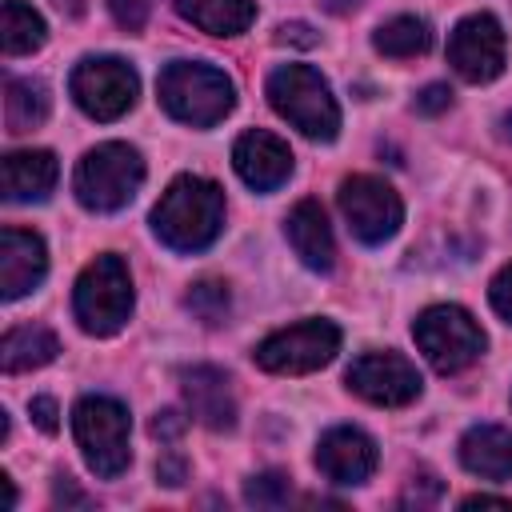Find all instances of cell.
<instances>
[{"label":"cell","instance_id":"d6a6232c","mask_svg":"<svg viewBox=\"0 0 512 512\" xmlns=\"http://www.w3.org/2000/svg\"><path fill=\"white\" fill-rule=\"evenodd\" d=\"M156 476H160V484H168V488H180V484L188 480V464H184L176 452H168V456H160V464H156Z\"/></svg>","mask_w":512,"mask_h":512},{"label":"cell","instance_id":"7a4b0ae2","mask_svg":"<svg viewBox=\"0 0 512 512\" xmlns=\"http://www.w3.org/2000/svg\"><path fill=\"white\" fill-rule=\"evenodd\" d=\"M156 92H160V104L168 116H176L180 124H192V128H212L220 124L232 104H236V88L232 80L212 68V64H196V60H172L160 80H156Z\"/></svg>","mask_w":512,"mask_h":512},{"label":"cell","instance_id":"ba28073f","mask_svg":"<svg viewBox=\"0 0 512 512\" xmlns=\"http://www.w3.org/2000/svg\"><path fill=\"white\" fill-rule=\"evenodd\" d=\"M336 352H340V328L332 320H300V324H288L264 336L252 360L276 376H304V372L324 368Z\"/></svg>","mask_w":512,"mask_h":512},{"label":"cell","instance_id":"52a82bcc","mask_svg":"<svg viewBox=\"0 0 512 512\" xmlns=\"http://www.w3.org/2000/svg\"><path fill=\"white\" fill-rule=\"evenodd\" d=\"M412 336H416L420 352L428 356V364L436 372H444V376H456L468 364H476L484 344H488L480 324L460 304H432V308H424L416 316V324H412Z\"/></svg>","mask_w":512,"mask_h":512},{"label":"cell","instance_id":"4fadbf2b","mask_svg":"<svg viewBox=\"0 0 512 512\" xmlns=\"http://www.w3.org/2000/svg\"><path fill=\"white\" fill-rule=\"evenodd\" d=\"M180 388H184V404L188 416L212 432H228L236 424V396H232V380L228 372L212 368V364H196L180 372Z\"/></svg>","mask_w":512,"mask_h":512},{"label":"cell","instance_id":"30bf717a","mask_svg":"<svg viewBox=\"0 0 512 512\" xmlns=\"http://www.w3.org/2000/svg\"><path fill=\"white\" fill-rule=\"evenodd\" d=\"M136 72L116 56H88L72 68V96L92 120H116L136 104Z\"/></svg>","mask_w":512,"mask_h":512},{"label":"cell","instance_id":"5bb4252c","mask_svg":"<svg viewBox=\"0 0 512 512\" xmlns=\"http://www.w3.org/2000/svg\"><path fill=\"white\" fill-rule=\"evenodd\" d=\"M48 272V248L28 228H4L0 232V296L20 300L28 296Z\"/></svg>","mask_w":512,"mask_h":512},{"label":"cell","instance_id":"484cf974","mask_svg":"<svg viewBox=\"0 0 512 512\" xmlns=\"http://www.w3.org/2000/svg\"><path fill=\"white\" fill-rule=\"evenodd\" d=\"M244 500L252 508H284L292 500V484L284 472H260L244 484Z\"/></svg>","mask_w":512,"mask_h":512},{"label":"cell","instance_id":"7c38bea8","mask_svg":"<svg viewBox=\"0 0 512 512\" xmlns=\"http://www.w3.org/2000/svg\"><path fill=\"white\" fill-rule=\"evenodd\" d=\"M448 64L468 84L496 80L504 72V28L496 24V16L488 12L464 16L448 36Z\"/></svg>","mask_w":512,"mask_h":512},{"label":"cell","instance_id":"3957f363","mask_svg":"<svg viewBox=\"0 0 512 512\" xmlns=\"http://www.w3.org/2000/svg\"><path fill=\"white\" fill-rule=\"evenodd\" d=\"M272 108L312 140H332L340 132V108L328 80L308 64H284L268 76Z\"/></svg>","mask_w":512,"mask_h":512},{"label":"cell","instance_id":"e575fe53","mask_svg":"<svg viewBox=\"0 0 512 512\" xmlns=\"http://www.w3.org/2000/svg\"><path fill=\"white\" fill-rule=\"evenodd\" d=\"M56 504H76V508H88V496L76 492V484L68 476H56Z\"/></svg>","mask_w":512,"mask_h":512},{"label":"cell","instance_id":"d4e9b609","mask_svg":"<svg viewBox=\"0 0 512 512\" xmlns=\"http://www.w3.org/2000/svg\"><path fill=\"white\" fill-rule=\"evenodd\" d=\"M184 308H188L196 320H204V324H224V316H228V308H232V292H228L224 280L204 276V280H196V284L184 292Z\"/></svg>","mask_w":512,"mask_h":512},{"label":"cell","instance_id":"6da1fadb","mask_svg":"<svg viewBox=\"0 0 512 512\" xmlns=\"http://www.w3.org/2000/svg\"><path fill=\"white\" fill-rule=\"evenodd\" d=\"M156 236L176 252L208 248L224 228V192L204 176H176L160 204L152 208Z\"/></svg>","mask_w":512,"mask_h":512},{"label":"cell","instance_id":"9a60e30c","mask_svg":"<svg viewBox=\"0 0 512 512\" xmlns=\"http://www.w3.org/2000/svg\"><path fill=\"white\" fill-rule=\"evenodd\" d=\"M232 164L240 172V180L256 192H272L280 188L288 176H292V152L280 136L272 132H244L236 144H232Z\"/></svg>","mask_w":512,"mask_h":512},{"label":"cell","instance_id":"4316f807","mask_svg":"<svg viewBox=\"0 0 512 512\" xmlns=\"http://www.w3.org/2000/svg\"><path fill=\"white\" fill-rule=\"evenodd\" d=\"M436 500H440V480L428 476V472L412 476V480H408V492L400 496L404 508H412V504H416V508H428V504H436Z\"/></svg>","mask_w":512,"mask_h":512},{"label":"cell","instance_id":"cb8c5ba5","mask_svg":"<svg viewBox=\"0 0 512 512\" xmlns=\"http://www.w3.org/2000/svg\"><path fill=\"white\" fill-rule=\"evenodd\" d=\"M428 44H432V32H428V24L420 16H392L372 36V48L380 56H392V60L420 56V52H428Z\"/></svg>","mask_w":512,"mask_h":512},{"label":"cell","instance_id":"9c48e42d","mask_svg":"<svg viewBox=\"0 0 512 512\" xmlns=\"http://www.w3.org/2000/svg\"><path fill=\"white\" fill-rule=\"evenodd\" d=\"M336 204L344 212L348 232L360 244H384L396 236L400 220H404V204L396 196L392 184H384L380 176H348L336 192Z\"/></svg>","mask_w":512,"mask_h":512},{"label":"cell","instance_id":"5b68a950","mask_svg":"<svg viewBox=\"0 0 512 512\" xmlns=\"http://www.w3.org/2000/svg\"><path fill=\"white\" fill-rule=\"evenodd\" d=\"M140 184H144V160L132 144H120V140L96 144L92 152H84L72 176L76 200L92 212H120Z\"/></svg>","mask_w":512,"mask_h":512},{"label":"cell","instance_id":"8d00e7d4","mask_svg":"<svg viewBox=\"0 0 512 512\" xmlns=\"http://www.w3.org/2000/svg\"><path fill=\"white\" fill-rule=\"evenodd\" d=\"M364 0H320V8L324 12H332V16H344V12H352V8H360Z\"/></svg>","mask_w":512,"mask_h":512},{"label":"cell","instance_id":"ffe728a7","mask_svg":"<svg viewBox=\"0 0 512 512\" xmlns=\"http://www.w3.org/2000/svg\"><path fill=\"white\" fill-rule=\"evenodd\" d=\"M56 352H60V340L44 324H20V328L4 332V340H0V364H4V372L44 368V364L56 360Z\"/></svg>","mask_w":512,"mask_h":512},{"label":"cell","instance_id":"ac0fdd59","mask_svg":"<svg viewBox=\"0 0 512 512\" xmlns=\"http://www.w3.org/2000/svg\"><path fill=\"white\" fill-rule=\"evenodd\" d=\"M0 176H4V200H12V204L48 200V192L56 184V156L44 152V148L8 152Z\"/></svg>","mask_w":512,"mask_h":512},{"label":"cell","instance_id":"603a6c76","mask_svg":"<svg viewBox=\"0 0 512 512\" xmlns=\"http://www.w3.org/2000/svg\"><path fill=\"white\" fill-rule=\"evenodd\" d=\"M44 40H48L44 16L24 0H4V12H0V44H4V52L8 56H24V52H36Z\"/></svg>","mask_w":512,"mask_h":512},{"label":"cell","instance_id":"f35d334b","mask_svg":"<svg viewBox=\"0 0 512 512\" xmlns=\"http://www.w3.org/2000/svg\"><path fill=\"white\" fill-rule=\"evenodd\" d=\"M500 136H508V140H512V112H504V116H500Z\"/></svg>","mask_w":512,"mask_h":512},{"label":"cell","instance_id":"f1b7e54d","mask_svg":"<svg viewBox=\"0 0 512 512\" xmlns=\"http://www.w3.org/2000/svg\"><path fill=\"white\" fill-rule=\"evenodd\" d=\"M184 428H188V416H180L176 408H164V412H156L152 416V424H148V432L156 436V440H180L184 436Z\"/></svg>","mask_w":512,"mask_h":512},{"label":"cell","instance_id":"8992f818","mask_svg":"<svg viewBox=\"0 0 512 512\" xmlns=\"http://www.w3.org/2000/svg\"><path fill=\"white\" fill-rule=\"evenodd\" d=\"M128 428H132L128 408L112 396H84L72 408V432H76V444L84 452V464L104 480L120 476L132 460Z\"/></svg>","mask_w":512,"mask_h":512},{"label":"cell","instance_id":"8fae6325","mask_svg":"<svg viewBox=\"0 0 512 512\" xmlns=\"http://www.w3.org/2000/svg\"><path fill=\"white\" fill-rule=\"evenodd\" d=\"M348 388L380 408H404L420 396V372L400 352H364L348 368Z\"/></svg>","mask_w":512,"mask_h":512},{"label":"cell","instance_id":"277c9868","mask_svg":"<svg viewBox=\"0 0 512 512\" xmlns=\"http://www.w3.org/2000/svg\"><path fill=\"white\" fill-rule=\"evenodd\" d=\"M72 312L88 336H116L132 316V276L116 252L96 256L72 292Z\"/></svg>","mask_w":512,"mask_h":512},{"label":"cell","instance_id":"e0dca14e","mask_svg":"<svg viewBox=\"0 0 512 512\" xmlns=\"http://www.w3.org/2000/svg\"><path fill=\"white\" fill-rule=\"evenodd\" d=\"M284 232H288V244L292 252L300 256L304 268L312 272H328L336 264V244H332V228H328V216L316 200H300L288 220H284Z\"/></svg>","mask_w":512,"mask_h":512},{"label":"cell","instance_id":"d6986e66","mask_svg":"<svg viewBox=\"0 0 512 512\" xmlns=\"http://www.w3.org/2000/svg\"><path fill=\"white\" fill-rule=\"evenodd\" d=\"M460 464L484 480H512V432L496 424H476L460 440Z\"/></svg>","mask_w":512,"mask_h":512},{"label":"cell","instance_id":"836d02e7","mask_svg":"<svg viewBox=\"0 0 512 512\" xmlns=\"http://www.w3.org/2000/svg\"><path fill=\"white\" fill-rule=\"evenodd\" d=\"M276 40H280V44H300V48H312V44H316V32H312L304 20H292V24H280Z\"/></svg>","mask_w":512,"mask_h":512},{"label":"cell","instance_id":"1f68e13d","mask_svg":"<svg viewBox=\"0 0 512 512\" xmlns=\"http://www.w3.org/2000/svg\"><path fill=\"white\" fill-rule=\"evenodd\" d=\"M28 416L36 420L40 432H56V428H60V420H56L60 412H56V400H52V396H36V400L28 404Z\"/></svg>","mask_w":512,"mask_h":512},{"label":"cell","instance_id":"7402d4cb","mask_svg":"<svg viewBox=\"0 0 512 512\" xmlns=\"http://www.w3.org/2000/svg\"><path fill=\"white\" fill-rule=\"evenodd\" d=\"M48 88L32 76H8L4 80V124L8 132H28L48 120Z\"/></svg>","mask_w":512,"mask_h":512},{"label":"cell","instance_id":"2e32d148","mask_svg":"<svg viewBox=\"0 0 512 512\" xmlns=\"http://www.w3.org/2000/svg\"><path fill=\"white\" fill-rule=\"evenodd\" d=\"M316 468L332 484H364L376 468V444L360 428H328L316 444Z\"/></svg>","mask_w":512,"mask_h":512},{"label":"cell","instance_id":"f546056e","mask_svg":"<svg viewBox=\"0 0 512 512\" xmlns=\"http://www.w3.org/2000/svg\"><path fill=\"white\" fill-rule=\"evenodd\" d=\"M488 296H492V308L512 324V264H504V268L496 272V280H492Z\"/></svg>","mask_w":512,"mask_h":512},{"label":"cell","instance_id":"44dd1931","mask_svg":"<svg viewBox=\"0 0 512 512\" xmlns=\"http://www.w3.org/2000/svg\"><path fill=\"white\" fill-rule=\"evenodd\" d=\"M176 12L212 36H240L256 20L252 0H176Z\"/></svg>","mask_w":512,"mask_h":512},{"label":"cell","instance_id":"d590c367","mask_svg":"<svg viewBox=\"0 0 512 512\" xmlns=\"http://www.w3.org/2000/svg\"><path fill=\"white\" fill-rule=\"evenodd\" d=\"M464 508H512V500H500V496H464Z\"/></svg>","mask_w":512,"mask_h":512},{"label":"cell","instance_id":"83f0119b","mask_svg":"<svg viewBox=\"0 0 512 512\" xmlns=\"http://www.w3.org/2000/svg\"><path fill=\"white\" fill-rule=\"evenodd\" d=\"M108 8H112V16H116V24H120V28L140 32V28H144V20H148L152 0H108Z\"/></svg>","mask_w":512,"mask_h":512},{"label":"cell","instance_id":"74e56055","mask_svg":"<svg viewBox=\"0 0 512 512\" xmlns=\"http://www.w3.org/2000/svg\"><path fill=\"white\" fill-rule=\"evenodd\" d=\"M60 8H68V16H80L84 12V0H56Z\"/></svg>","mask_w":512,"mask_h":512},{"label":"cell","instance_id":"4dcf8cb0","mask_svg":"<svg viewBox=\"0 0 512 512\" xmlns=\"http://www.w3.org/2000/svg\"><path fill=\"white\" fill-rule=\"evenodd\" d=\"M452 104V92L444 88V84H428L420 96H416V112H424V116H436V112H444Z\"/></svg>","mask_w":512,"mask_h":512}]
</instances>
